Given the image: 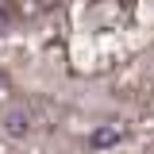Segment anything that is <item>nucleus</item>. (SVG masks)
I'll use <instances>...</instances> for the list:
<instances>
[{"mask_svg":"<svg viewBox=\"0 0 154 154\" xmlns=\"http://www.w3.org/2000/svg\"><path fill=\"white\" fill-rule=\"evenodd\" d=\"M119 143V127H96L93 131V146H116Z\"/></svg>","mask_w":154,"mask_h":154,"instance_id":"obj_2","label":"nucleus"},{"mask_svg":"<svg viewBox=\"0 0 154 154\" xmlns=\"http://www.w3.org/2000/svg\"><path fill=\"white\" fill-rule=\"evenodd\" d=\"M4 135H12V139H27V135H31V112L12 108V112L4 116Z\"/></svg>","mask_w":154,"mask_h":154,"instance_id":"obj_1","label":"nucleus"},{"mask_svg":"<svg viewBox=\"0 0 154 154\" xmlns=\"http://www.w3.org/2000/svg\"><path fill=\"white\" fill-rule=\"evenodd\" d=\"M12 27H16V16H12V12H8V8L0 4V35H8Z\"/></svg>","mask_w":154,"mask_h":154,"instance_id":"obj_3","label":"nucleus"},{"mask_svg":"<svg viewBox=\"0 0 154 154\" xmlns=\"http://www.w3.org/2000/svg\"><path fill=\"white\" fill-rule=\"evenodd\" d=\"M0 89H4V73H0Z\"/></svg>","mask_w":154,"mask_h":154,"instance_id":"obj_4","label":"nucleus"}]
</instances>
